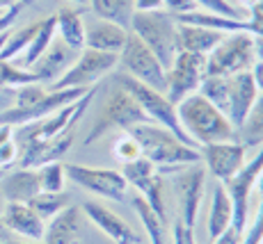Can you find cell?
<instances>
[{"instance_id": "d590c367", "label": "cell", "mask_w": 263, "mask_h": 244, "mask_svg": "<svg viewBox=\"0 0 263 244\" xmlns=\"http://www.w3.org/2000/svg\"><path fill=\"white\" fill-rule=\"evenodd\" d=\"M263 242V196L259 203V210L254 215V221L247 223L240 235V244H261Z\"/></svg>"}, {"instance_id": "f35d334b", "label": "cell", "mask_w": 263, "mask_h": 244, "mask_svg": "<svg viewBox=\"0 0 263 244\" xmlns=\"http://www.w3.org/2000/svg\"><path fill=\"white\" fill-rule=\"evenodd\" d=\"M240 235H242V233L234 226V223H231L224 233H220V235L215 237L213 244H240Z\"/></svg>"}, {"instance_id": "b9f144b4", "label": "cell", "mask_w": 263, "mask_h": 244, "mask_svg": "<svg viewBox=\"0 0 263 244\" xmlns=\"http://www.w3.org/2000/svg\"><path fill=\"white\" fill-rule=\"evenodd\" d=\"M14 237V233L9 231L7 226H5V221H3V217H0V244H5L7 240H12Z\"/></svg>"}, {"instance_id": "816d5d0a", "label": "cell", "mask_w": 263, "mask_h": 244, "mask_svg": "<svg viewBox=\"0 0 263 244\" xmlns=\"http://www.w3.org/2000/svg\"><path fill=\"white\" fill-rule=\"evenodd\" d=\"M3 208H5V199H3V194H0V212H3Z\"/></svg>"}, {"instance_id": "6da1fadb", "label": "cell", "mask_w": 263, "mask_h": 244, "mask_svg": "<svg viewBox=\"0 0 263 244\" xmlns=\"http://www.w3.org/2000/svg\"><path fill=\"white\" fill-rule=\"evenodd\" d=\"M126 133L133 135L142 157H146L158 169L160 176H174L183 167L201 162L199 149L183 144L174 133H170L167 128H163L158 124L146 121V124L135 126V128L126 130Z\"/></svg>"}, {"instance_id": "f1b7e54d", "label": "cell", "mask_w": 263, "mask_h": 244, "mask_svg": "<svg viewBox=\"0 0 263 244\" xmlns=\"http://www.w3.org/2000/svg\"><path fill=\"white\" fill-rule=\"evenodd\" d=\"M28 206L42 217L44 221L53 219L58 212H62L64 208L71 206V199H69L67 192H39L34 199L28 201Z\"/></svg>"}, {"instance_id": "7bdbcfd3", "label": "cell", "mask_w": 263, "mask_h": 244, "mask_svg": "<svg viewBox=\"0 0 263 244\" xmlns=\"http://www.w3.org/2000/svg\"><path fill=\"white\" fill-rule=\"evenodd\" d=\"M254 55L259 62H263V37H254Z\"/></svg>"}, {"instance_id": "484cf974", "label": "cell", "mask_w": 263, "mask_h": 244, "mask_svg": "<svg viewBox=\"0 0 263 244\" xmlns=\"http://www.w3.org/2000/svg\"><path fill=\"white\" fill-rule=\"evenodd\" d=\"M130 206H133V210L138 212L140 221H142L146 237H149V244H170V240H167V221L160 219L142 196L140 194L133 196V199H130Z\"/></svg>"}, {"instance_id": "8fae6325", "label": "cell", "mask_w": 263, "mask_h": 244, "mask_svg": "<svg viewBox=\"0 0 263 244\" xmlns=\"http://www.w3.org/2000/svg\"><path fill=\"white\" fill-rule=\"evenodd\" d=\"M204 69H206V55H195L179 50L167 69V87H165V96L172 103H181L188 98L190 94L199 91V85L204 80Z\"/></svg>"}, {"instance_id": "4316f807", "label": "cell", "mask_w": 263, "mask_h": 244, "mask_svg": "<svg viewBox=\"0 0 263 244\" xmlns=\"http://www.w3.org/2000/svg\"><path fill=\"white\" fill-rule=\"evenodd\" d=\"M55 34H58V32H55V14H53V16H48V18H42V21H39L37 34L32 37L30 46L23 50V55H21V67L23 69H30L44 53H46L48 46L53 44Z\"/></svg>"}, {"instance_id": "2e32d148", "label": "cell", "mask_w": 263, "mask_h": 244, "mask_svg": "<svg viewBox=\"0 0 263 244\" xmlns=\"http://www.w3.org/2000/svg\"><path fill=\"white\" fill-rule=\"evenodd\" d=\"M259 98V89L252 78V71H240V73L229 75V105H227V116L234 124V128L245 121L250 114L252 105Z\"/></svg>"}, {"instance_id": "52a82bcc", "label": "cell", "mask_w": 263, "mask_h": 244, "mask_svg": "<svg viewBox=\"0 0 263 244\" xmlns=\"http://www.w3.org/2000/svg\"><path fill=\"white\" fill-rule=\"evenodd\" d=\"M119 67L124 69L121 73L130 75V78L146 85V87L165 94V87H167V69L160 64V59L151 53V48L138 34L128 32L124 48L119 53Z\"/></svg>"}, {"instance_id": "681fc988", "label": "cell", "mask_w": 263, "mask_h": 244, "mask_svg": "<svg viewBox=\"0 0 263 244\" xmlns=\"http://www.w3.org/2000/svg\"><path fill=\"white\" fill-rule=\"evenodd\" d=\"M9 30H12V28H9ZM9 30H5V32H0V50H3L5 42H7V34H9Z\"/></svg>"}, {"instance_id": "f546056e", "label": "cell", "mask_w": 263, "mask_h": 244, "mask_svg": "<svg viewBox=\"0 0 263 244\" xmlns=\"http://www.w3.org/2000/svg\"><path fill=\"white\" fill-rule=\"evenodd\" d=\"M209 103H213L217 110L227 114V105H229V75H204L199 85V91Z\"/></svg>"}, {"instance_id": "cb8c5ba5", "label": "cell", "mask_w": 263, "mask_h": 244, "mask_svg": "<svg viewBox=\"0 0 263 244\" xmlns=\"http://www.w3.org/2000/svg\"><path fill=\"white\" fill-rule=\"evenodd\" d=\"M231 223H234V206H231V199H229V194H227L224 185L215 180L213 199H211V208H209V235H211V240H215L220 233H224Z\"/></svg>"}, {"instance_id": "11a10c76", "label": "cell", "mask_w": 263, "mask_h": 244, "mask_svg": "<svg viewBox=\"0 0 263 244\" xmlns=\"http://www.w3.org/2000/svg\"><path fill=\"white\" fill-rule=\"evenodd\" d=\"M0 16H3V12H0Z\"/></svg>"}, {"instance_id": "f907efd6", "label": "cell", "mask_w": 263, "mask_h": 244, "mask_svg": "<svg viewBox=\"0 0 263 244\" xmlns=\"http://www.w3.org/2000/svg\"><path fill=\"white\" fill-rule=\"evenodd\" d=\"M69 3H73V5H85L87 0H69Z\"/></svg>"}, {"instance_id": "83f0119b", "label": "cell", "mask_w": 263, "mask_h": 244, "mask_svg": "<svg viewBox=\"0 0 263 244\" xmlns=\"http://www.w3.org/2000/svg\"><path fill=\"white\" fill-rule=\"evenodd\" d=\"M87 5L92 7L96 18L124 25V28L130 25V18H133V12H135L133 0H87Z\"/></svg>"}, {"instance_id": "9a60e30c", "label": "cell", "mask_w": 263, "mask_h": 244, "mask_svg": "<svg viewBox=\"0 0 263 244\" xmlns=\"http://www.w3.org/2000/svg\"><path fill=\"white\" fill-rule=\"evenodd\" d=\"M80 210H83V217H87V219L92 221L105 237H110L115 244H140L142 242L140 240V233L135 231L128 221H124L117 212H112L101 201H85Z\"/></svg>"}, {"instance_id": "8d00e7d4", "label": "cell", "mask_w": 263, "mask_h": 244, "mask_svg": "<svg viewBox=\"0 0 263 244\" xmlns=\"http://www.w3.org/2000/svg\"><path fill=\"white\" fill-rule=\"evenodd\" d=\"M172 244H195V228L185 226L181 219H176L174 228H172Z\"/></svg>"}, {"instance_id": "1f68e13d", "label": "cell", "mask_w": 263, "mask_h": 244, "mask_svg": "<svg viewBox=\"0 0 263 244\" xmlns=\"http://www.w3.org/2000/svg\"><path fill=\"white\" fill-rule=\"evenodd\" d=\"M37 176H39V185H42V192H64L67 171H64L62 160L48 162V165H42V167L37 169Z\"/></svg>"}, {"instance_id": "7dc6e473", "label": "cell", "mask_w": 263, "mask_h": 244, "mask_svg": "<svg viewBox=\"0 0 263 244\" xmlns=\"http://www.w3.org/2000/svg\"><path fill=\"white\" fill-rule=\"evenodd\" d=\"M254 190H256V192H259V194L263 196V171L259 174V178H256V187H254Z\"/></svg>"}, {"instance_id": "44dd1931", "label": "cell", "mask_w": 263, "mask_h": 244, "mask_svg": "<svg viewBox=\"0 0 263 244\" xmlns=\"http://www.w3.org/2000/svg\"><path fill=\"white\" fill-rule=\"evenodd\" d=\"M39 192H42V185H39L37 169L16 167L14 171H5V176L0 178V194L5 203H28Z\"/></svg>"}, {"instance_id": "c3c4849f", "label": "cell", "mask_w": 263, "mask_h": 244, "mask_svg": "<svg viewBox=\"0 0 263 244\" xmlns=\"http://www.w3.org/2000/svg\"><path fill=\"white\" fill-rule=\"evenodd\" d=\"M240 3H242V5H245V9H247V12H250V9H252V7H254V5H256V3H259V0H240Z\"/></svg>"}, {"instance_id": "6f0895ef", "label": "cell", "mask_w": 263, "mask_h": 244, "mask_svg": "<svg viewBox=\"0 0 263 244\" xmlns=\"http://www.w3.org/2000/svg\"><path fill=\"white\" fill-rule=\"evenodd\" d=\"M261 244H263V242H261Z\"/></svg>"}, {"instance_id": "d4e9b609", "label": "cell", "mask_w": 263, "mask_h": 244, "mask_svg": "<svg viewBox=\"0 0 263 244\" xmlns=\"http://www.w3.org/2000/svg\"><path fill=\"white\" fill-rule=\"evenodd\" d=\"M236 141H240L247 151L263 146V94H259L256 103L252 105L250 114L245 116V121L236 128Z\"/></svg>"}, {"instance_id": "836d02e7", "label": "cell", "mask_w": 263, "mask_h": 244, "mask_svg": "<svg viewBox=\"0 0 263 244\" xmlns=\"http://www.w3.org/2000/svg\"><path fill=\"white\" fill-rule=\"evenodd\" d=\"M197 5V9H206L211 14H220V16L238 18V21H247L250 12L247 9H238L236 5H231L229 0H192Z\"/></svg>"}, {"instance_id": "e575fe53", "label": "cell", "mask_w": 263, "mask_h": 244, "mask_svg": "<svg viewBox=\"0 0 263 244\" xmlns=\"http://www.w3.org/2000/svg\"><path fill=\"white\" fill-rule=\"evenodd\" d=\"M112 155L119 160V165H124V162L135 160V157H140L142 153H140V146H138V141L133 139V135L121 133L112 144Z\"/></svg>"}, {"instance_id": "db71d44e", "label": "cell", "mask_w": 263, "mask_h": 244, "mask_svg": "<svg viewBox=\"0 0 263 244\" xmlns=\"http://www.w3.org/2000/svg\"><path fill=\"white\" fill-rule=\"evenodd\" d=\"M3 176H5V171H3V169H0V178H3Z\"/></svg>"}, {"instance_id": "7c38bea8", "label": "cell", "mask_w": 263, "mask_h": 244, "mask_svg": "<svg viewBox=\"0 0 263 244\" xmlns=\"http://www.w3.org/2000/svg\"><path fill=\"white\" fill-rule=\"evenodd\" d=\"M263 171V146L259 149L252 160H247L245 165L240 167V171L236 176H231L227 182H222L231 199V206H234V226L242 233L245 226L250 223V196L256 187V178Z\"/></svg>"}, {"instance_id": "60d3db41", "label": "cell", "mask_w": 263, "mask_h": 244, "mask_svg": "<svg viewBox=\"0 0 263 244\" xmlns=\"http://www.w3.org/2000/svg\"><path fill=\"white\" fill-rule=\"evenodd\" d=\"M250 71H252V78H254V83H256V89H259V94H263V62H259V59H256L254 67H252Z\"/></svg>"}, {"instance_id": "d6986e66", "label": "cell", "mask_w": 263, "mask_h": 244, "mask_svg": "<svg viewBox=\"0 0 263 244\" xmlns=\"http://www.w3.org/2000/svg\"><path fill=\"white\" fill-rule=\"evenodd\" d=\"M128 32L130 30L124 28V25L103 21V18H96V21L85 25V48L119 55L121 48H124V44H126Z\"/></svg>"}, {"instance_id": "5bb4252c", "label": "cell", "mask_w": 263, "mask_h": 244, "mask_svg": "<svg viewBox=\"0 0 263 244\" xmlns=\"http://www.w3.org/2000/svg\"><path fill=\"white\" fill-rule=\"evenodd\" d=\"M199 155L206 174H211L217 182H227L231 176L238 174L240 167L247 162V149L236 139L201 146Z\"/></svg>"}, {"instance_id": "f6af8a7d", "label": "cell", "mask_w": 263, "mask_h": 244, "mask_svg": "<svg viewBox=\"0 0 263 244\" xmlns=\"http://www.w3.org/2000/svg\"><path fill=\"white\" fill-rule=\"evenodd\" d=\"M250 16H263V0H259V3L250 9Z\"/></svg>"}, {"instance_id": "74e56055", "label": "cell", "mask_w": 263, "mask_h": 244, "mask_svg": "<svg viewBox=\"0 0 263 244\" xmlns=\"http://www.w3.org/2000/svg\"><path fill=\"white\" fill-rule=\"evenodd\" d=\"M163 9L172 16H181V14L195 12L197 5L192 0H163Z\"/></svg>"}, {"instance_id": "3957f363", "label": "cell", "mask_w": 263, "mask_h": 244, "mask_svg": "<svg viewBox=\"0 0 263 244\" xmlns=\"http://www.w3.org/2000/svg\"><path fill=\"white\" fill-rule=\"evenodd\" d=\"M146 121L149 119H146V114L140 110L138 100H135L124 87L115 85V87L108 91V96H105L103 108H101L99 114H96L89 133L85 135V146H92L94 141L103 139V137L108 133H112V130L126 133V130L135 128V126L146 124Z\"/></svg>"}, {"instance_id": "d6a6232c", "label": "cell", "mask_w": 263, "mask_h": 244, "mask_svg": "<svg viewBox=\"0 0 263 244\" xmlns=\"http://www.w3.org/2000/svg\"><path fill=\"white\" fill-rule=\"evenodd\" d=\"M18 162V146L14 141V126L0 124V169L9 171Z\"/></svg>"}, {"instance_id": "f5cc1de1", "label": "cell", "mask_w": 263, "mask_h": 244, "mask_svg": "<svg viewBox=\"0 0 263 244\" xmlns=\"http://www.w3.org/2000/svg\"><path fill=\"white\" fill-rule=\"evenodd\" d=\"M16 3H21V5H30V3H34V0H16Z\"/></svg>"}, {"instance_id": "277c9868", "label": "cell", "mask_w": 263, "mask_h": 244, "mask_svg": "<svg viewBox=\"0 0 263 244\" xmlns=\"http://www.w3.org/2000/svg\"><path fill=\"white\" fill-rule=\"evenodd\" d=\"M176 18L165 9L158 12H133L128 30L138 34L151 48V53L160 59L165 69L172 67L176 53H179V37H176Z\"/></svg>"}, {"instance_id": "7a4b0ae2", "label": "cell", "mask_w": 263, "mask_h": 244, "mask_svg": "<svg viewBox=\"0 0 263 244\" xmlns=\"http://www.w3.org/2000/svg\"><path fill=\"white\" fill-rule=\"evenodd\" d=\"M176 114H179L185 135L195 141L197 149L236 139V128L229 116L217 110L213 103H209L201 94H190L188 98L176 103Z\"/></svg>"}, {"instance_id": "ab89813d", "label": "cell", "mask_w": 263, "mask_h": 244, "mask_svg": "<svg viewBox=\"0 0 263 244\" xmlns=\"http://www.w3.org/2000/svg\"><path fill=\"white\" fill-rule=\"evenodd\" d=\"M135 12H158L163 9V0H133Z\"/></svg>"}, {"instance_id": "ba28073f", "label": "cell", "mask_w": 263, "mask_h": 244, "mask_svg": "<svg viewBox=\"0 0 263 244\" xmlns=\"http://www.w3.org/2000/svg\"><path fill=\"white\" fill-rule=\"evenodd\" d=\"M119 67V55L112 53H101V50L83 48L78 53V57L73 59V64L62 73V78L55 80L53 85H48V89H71V87H83L89 89L94 83H99L103 75H108L110 71Z\"/></svg>"}, {"instance_id": "ee69618b", "label": "cell", "mask_w": 263, "mask_h": 244, "mask_svg": "<svg viewBox=\"0 0 263 244\" xmlns=\"http://www.w3.org/2000/svg\"><path fill=\"white\" fill-rule=\"evenodd\" d=\"M5 244H42V242H32V240H25V237H18V235H14L12 240H7Z\"/></svg>"}, {"instance_id": "e0dca14e", "label": "cell", "mask_w": 263, "mask_h": 244, "mask_svg": "<svg viewBox=\"0 0 263 244\" xmlns=\"http://www.w3.org/2000/svg\"><path fill=\"white\" fill-rule=\"evenodd\" d=\"M5 226L18 237H25V240L32 242H42L44 240V231H46V221L28 206V203H5L3 212Z\"/></svg>"}, {"instance_id": "4fadbf2b", "label": "cell", "mask_w": 263, "mask_h": 244, "mask_svg": "<svg viewBox=\"0 0 263 244\" xmlns=\"http://www.w3.org/2000/svg\"><path fill=\"white\" fill-rule=\"evenodd\" d=\"M172 187H174L176 196H179V219L185 226L195 228L197 215H199V206L204 199V187H206V169L201 165L183 167L172 176Z\"/></svg>"}, {"instance_id": "bcb514c9", "label": "cell", "mask_w": 263, "mask_h": 244, "mask_svg": "<svg viewBox=\"0 0 263 244\" xmlns=\"http://www.w3.org/2000/svg\"><path fill=\"white\" fill-rule=\"evenodd\" d=\"M16 5V0H0V12H5V9H9V7H14ZM21 5V3H18Z\"/></svg>"}, {"instance_id": "ffe728a7", "label": "cell", "mask_w": 263, "mask_h": 244, "mask_svg": "<svg viewBox=\"0 0 263 244\" xmlns=\"http://www.w3.org/2000/svg\"><path fill=\"white\" fill-rule=\"evenodd\" d=\"M80 233H83V210L69 206L46 221L42 244H78Z\"/></svg>"}, {"instance_id": "5b68a950", "label": "cell", "mask_w": 263, "mask_h": 244, "mask_svg": "<svg viewBox=\"0 0 263 244\" xmlns=\"http://www.w3.org/2000/svg\"><path fill=\"white\" fill-rule=\"evenodd\" d=\"M115 85L124 87L135 100H138L140 110L144 112L146 119H149L151 124L163 126V128H167L170 133H174L176 137H179L183 144L195 146V149H197V144L190 139L188 135H185L183 126H181L179 114H176V105L172 103L163 91H156V89L146 87V85H142L140 80L130 78V75H126V73H117V75H115Z\"/></svg>"}, {"instance_id": "7402d4cb", "label": "cell", "mask_w": 263, "mask_h": 244, "mask_svg": "<svg viewBox=\"0 0 263 244\" xmlns=\"http://www.w3.org/2000/svg\"><path fill=\"white\" fill-rule=\"evenodd\" d=\"M176 37H179V50L195 53V55H209L211 50L227 37V34L217 32V30L199 28V25L179 23V28H176Z\"/></svg>"}, {"instance_id": "4dcf8cb0", "label": "cell", "mask_w": 263, "mask_h": 244, "mask_svg": "<svg viewBox=\"0 0 263 244\" xmlns=\"http://www.w3.org/2000/svg\"><path fill=\"white\" fill-rule=\"evenodd\" d=\"M37 30H39V21L25 25L21 30H9L7 42H5L3 50H0V59H3V62H12V59L21 57L23 50L28 48L30 42H32V37L37 34Z\"/></svg>"}, {"instance_id": "9f6ffc18", "label": "cell", "mask_w": 263, "mask_h": 244, "mask_svg": "<svg viewBox=\"0 0 263 244\" xmlns=\"http://www.w3.org/2000/svg\"><path fill=\"white\" fill-rule=\"evenodd\" d=\"M140 244H142V242H140Z\"/></svg>"}, {"instance_id": "9c48e42d", "label": "cell", "mask_w": 263, "mask_h": 244, "mask_svg": "<svg viewBox=\"0 0 263 244\" xmlns=\"http://www.w3.org/2000/svg\"><path fill=\"white\" fill-rule=\"evenodd\" d=\"M119 171H121V176L126 178L128 187H135L138 194L149 203L151 210H154L163 221H167V208H165V176H160L158 169L142 155H140L138 160L124 162Z\"/></svg>"}, {"instance_id": "603a6c76", "label": "cell", "mask_w": 263, "mask_h": 244, "mask_svg": "<svg viewBox=\"0 0 263 244\" xmlns=\"http://www.w3.org/2000/svg\"><path fill=\"white\" fill-rule=\"evenodd\" d=\"M55 32L76 53L85 48V21L78 7H62L55 14Z\"/></svg>"}, {"instance_id": "8992f818", "label": "cell", "mask_w": 263, "mask_h": 244, "mask_svg": "<svg viewBox=\"0 0 263 244\" xmlns=\"http://www.w3.org/2000/svg\"><path fill=\"white\" fill-rule=\"evenodd\" d=\"M254 62V34L231 32L206 55L204 75H234L240 71H250Z\"/></svg>"}, {"instance_id": "30bf717a", "label": "cell", "mask_w": 263, "mask_h": 244, "mask_svg": "<svg viewBox=\"0 0 263 244\" xmlns=\"http://www.w3.org/2000/svg\"><path fill=\"white\" fill-rule=\"evenodd\" d=\"M67 178L83 187L89 194H96L101 199L121 201L128 192V182L121 176L119 169H105V167H87V165H64Z\"/></svg>"}, {"instance_id": "ac0fdd59", "label": "cell", "mask_w": 263, "mask_h": 244, "mask_svg": "<svg viewBox=\"0 0 263 244\" xmlns=\"http://www.w3.org/2000/svg\"><path fill=\"white\" fill-rule=\"evenodd\" d=\"M76 57H78V53L73 48H69L62 39H58V42L53 39L48 50L30 67V71L37 75V80L42 85H53L55 80L62 78V73L71 67Z\"/></svg>"}]
</instances>
